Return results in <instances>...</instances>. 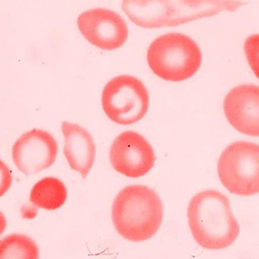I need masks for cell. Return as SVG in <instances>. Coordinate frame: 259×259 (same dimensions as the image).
<instances>
[{
	"label": "cell",
	"instance_id": "1",
	"mask_svg": "<svg viewBox=\"0 0 259 259\" xmlns=\"http://www.w3.org/2000/svg\"><path fill=\"white\" fill-rule=\"evenodd\" d=\"M244 5L240 0H123L121 7L136 25L159 29L235 12Z\"/></svg>",
	"mask_w": 259,
	"mask_h": 259
},
{
	"label": "cell",
	"instance_id": "2",
	"mask_svg": "<svg viewBox=\"0 0 259 259\" xmlns=\"http://www.w3.org/2000/svg\"><path fill=\"white\" fill-rule=\"evenodd\" d=\"M188 219L195 241L206 250L229 247L239 234L228 198L216 190L195 194L189 202Z\"/></svg>",
	"mask_w": 259,
	"mask_h": 259
},
{
	"label": "cell",
	"instance_id": "3",
	"mask_svg": "<svg viewBox=\"0 0 259 259\" xmlns=\"http://www.w3.org/2000/svg\"><path fill=\"white\" fill-rule=\"evenodd\" d=\"M163 206L153 189L131 185L115 197L112 219L118 234L131 242H144L156 235L162 225Z\"/></svg>",
	"mask_w": 259,
	"mask_h": 259
},
{
	"label": "cell",
	"instance_id": "4",
	"mask_svg": "<svg viewBox=\"0 0 259 259\" xmlns=\"http://www.w3.org/2000/svg\"><path fill=\"white\" fill-rule=\"evenodd\" d=\"M202 61L200 48L189 36L168 33L154 40L147 50V62L156 76L180 82L194 76Z\"/></svg>",
	"mask_w": 259,
	"mask_h": 259
},
{
	"label": "cell",
	"instance_id": "5",
	"mask_svg": "<svg viewBox=\"0 0 259 259\" xmlns=\"http://www.w3.org/2000/svg\"><path fill=\"white\" fill-rule=\"evenodd\" d=\"M217 170L230 193L241 196L259 194V145L244 141L230 145L219 158Z\"/></svg>",
	"mask_w": 259,
	"mask_h": 259
},
{
	"label": "cell",
	"instance_id": "6",
	"mask_svg": "<svg viewBox=\"0 0 259 259\" xmlns=\"http://www.w3.org/2000/svg\"><path fill=\"white\" fill-rule=\"evenodd\" d=\"M101 104L111 120L120 125H130L145 117L150 97L144 83L137 77L118 75L105 85Z\"/></svg>",
	"mask_w": 259,
	"mask_h": 259
},
{
	"label": "cell",
	"instance_id": "7",
	"mask_svg": "<svg viewBox=\"0 0 259 259\" xmlns=\"http://www.w3.org/2000/svg\"><path fill=\"white\" fill-rule=\"evenodd\" d=\"M80 32L95 47L103 50H118L128 38V27L124 18L117 12L95 8L84 12L78 17Z\"/></svg>",
	"mask_w": 259,
	"mask_h": 259
},
{
	"label": "cell",
	"instance_id": "8",
	"mask_svg": "<svg viewBox=\"0 0 259 259\" xmlns=\"http://www.w3.org/2000/svg\"><path fill=\"white\" fill-rule=\"evenodd\" d=\"M110 162L115 170L131 178L149 173L156 162L150 143L139 133L128 131L121 133L110 149Z\"/></svg>",
	"mask_w": 259,
	"mask_h": 259
},
{
	"label": "cell",
	"instance_id": "9",
	"mask_svg": "<svg viewBox=\"0 0 259 259\" xmlns=\"http://www.w3.org/2000/svg\"><path fill=\"white\" fill-rule=\"evenodd\" d=\"M58 145L53 136L44 130L24 133L12 148V159L25 175H35L50 168L56 161Z\"/></svg>",
	"mask_w": 259,
	"mask_h": 259
},
{
	"label": "cell",
	"instance_id": "10",
	"mask_svg": "<svg viewBox=\"0 0 259 259\" xmlns=\"http://www.w3.org/2000/svg\"><path fill=\"white\" fill-rule=\"evenodd\" d=\"M223 107L234 129L244 135L259 137V85L236 87L225 98Z\"/></svg>",
	"mask_w": 259,
	"mask_h": 259
},
{
	"label": "cell",
	"instance_id": "11",
	"mask_svg": "<svg viewBox=\"0 0 259 259\" xmlns=\"http://www.w3.org/2000/svg\"><path fill=\"white\" fill-rule=\"evenodd\" d=\"M64 152L71 168L85 178L95 163L96 147L90 133L79 124L63 122Z\"/></svg>",
	"mask_w": 259,
	"mask_h": 259
},
{
	"label": "cell",
	"instance_id": "12",
	"mask_svg": "<svg viewBox=\"0 0 259 259\" xmlns=\"http://www.w3.org/2000/svg\"><path fill=\"white\" fill-rule=\"evenodd\" d=\"M67 200V189L64 183L55 177H46L35 183L30 192L31 203L39 208L56 210Z\"/></svg>",
	"mask_w": 259,
	"mask_h": 259
},
{
	"label": "cell",
	"instance_id": "13",
	"mask_svg": "<svg viewBox=\"0 0 259 259\" xmlns=\"http://www.w3.org/2000/svg\"><path fill=\"white\" fill-rule=\"evenodd\" d=\"M2 259L39 258L37 245L31 238L23 234H12L2 239L0 244Z\"/></svg>",
	"mask_w": 259,
	"mask_h": 259
},
{
	"label": "cell",
	"instance_id": "14",
	"mask_svg": "<svg viewBox=\"0 0 259 259\" xmlns=\"http://www.w3.org/2000/svg\"><path fill=\"white\" fill-rule=\"evenodd\" d=\"M244 47L250 68L259 79V34L248 36L244 41Z\"/></svg>",
	"mask_w": 259,
	"mask_h": 259
}]
</instances>
